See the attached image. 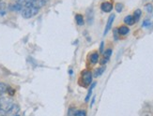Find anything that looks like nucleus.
I'll return each instance as SVG.
<instances>
[{
    "instance_id": "obj_7",
    "label": "nucleus",
    "mask_w": 153,
    "mask_h": 116,
    "mask_svg": "<svg viewBox=\"0 0 153 116\" xmlns=\"http://www.w3.org/2000/svg\"><path fill=\"white\" fill-rule=\"evenodd\" d=\"M34 1H35V0H18L17 4H19L24 9V8H26V7L31 6Z\"/></svg>"
},
{
    "instance_id": "obj_21",
    "label": "nucleus",
    "mask_w": 153,
    "mask_h": 116,
    "mask_svg": "<svg viewBox=\"0 0 153 116\" xmlns=\"http://www.w3.org/2000/svg\"><path fill=\"white\" fill-rule=\"evenodd\" d=\"M151 24V23L149 22V21H145L144 23H143V26L144 27H148V26H149Z\"/></svg>"
},
{
    "instance_id": "obj_3",
    "label": "nucleus",
    "mask_w": 153,
    "mask_h": 116,
    "mask_svg": "<svg viewBox=\"0 0 153 116\" xmlns=\"http://www.w3.org/2000/svg\"><path fill=\"white\" fill-rule=\"evenodd\" d=\"M82 80L85 85H88L92 81V74L88 70H85L82 74Z\"/></svg>"
},
{
    "instance_id": "obj_17",
    "label": "nucleus",
    "mask_w": 153,
    "mask_h": 116,
    "mask_svg": "<svg viewBox=\"0 0 153 116\" xmlns=\"http://www.w3.org/2000/svg\"><path fill=\"white\" fill-rule=\"evenodd\" d=\"M104 67H100V69H98L96 71H95V74H94V76L95 77H99V76H101V75L103 73V71H104Z\"/></svg>"
},
{
    "instance_id": "obj_8",
    "label": "nucleus",
    "mask_w": 153,
    "mask_h": 116,
    "mask_svg": "<svg viewBox=\"0 0 153 116\" xmlns=\"http://www.w3.org/2000/svg\"><path fill=\"white\" fill-rule=\"evenodd\" d=\"M111 54H112V50L111 49H108L107 51H105L103 52V59L101 61L102 65H104L106 62H107V61L109 60V58H110V56H111Z\"/></svg>"
},
{
    "instance_id": "obj_4",
    "label": "nucleus",
    "mask_w": 153,
    "mask_h": 116,
    "mask_svg": "<svg viewBox=\"0 0 153 116\" xmlns=\"http://www.w3.org/2000/svg\"><path fill=\"white\" fill-rule=\"evenodd\" d=\"M48 2V0H35L34 2H33V4L31 6H33L34 8L39 10L41 8H42V7Z\"/></svg>"
},
{
    "instance_id": "obj_15",
    "label": "nucleus",
    "mask_w": 153,
    "mask_h": 116,
    "mask_svg": "<svg viewBox=\"0 0 153 116\" xmlns=\"http://www.w3.org/2000/svg\"><path fill=\"white\" fill-rule=\"evenodd\" d=\"M141 14H142V12H141V10H136L134 11V20H135V22H137V21H138L139 18H140V16H141Z\"/></svg>"
},
{
    "instance_id": "obj_2",
    "label": "nucleus",
    "mask_w": 153,
    "mask_h": 116,
    "mask_svg": "<svg viewBox=\"0 0 153 116\" xmlns=\"http://www.w3.org/2000/svg\"><path fill=\"white\" fill-rule=\"evenodd\" d=\"M38 12H39L38 9L34 8L33 6H29V7H26V8H24L22 10V15L25 19H29L33 16H35Z\"/></svg>"
},
{
    "instance_id": "obj_6",
    "label": "nucleus",
    "mask_w": 153,
    "mask_h": 116,
    "mask_svg": "<svg viewBox=\"0 0 153 116\" xmlns=\"http://www.w3.org/2000/svg\"><path fill=\"white\" fill-rule=\"evenodd\" d=\"M101 9L104 12H110L113 10V5L110 2H103L101 6Z\"/></svg>"
},
{
    "instance_id": "obj_13",
    "label": "nucleus",
    "mask_w": 153,
    "mask_h": 116,
    "mask_svg": "<svg viewBox=\"0 0 153 116\" xmlns=\"http://www.w3.org/2000/svg\"><path fill=\"white\" fill-rule=\"evenodd\" d=\"M75 20H76V23H77L78 25H84L85 21H84V17H83V15H81V14H77V15L75 16Z\"/></svg>"
},
{
    "instance_id": "obj_11",
    "label": "nucleus",
    "mask_w": 153,
    "mask_h": 116,
    "mask_svg": "<svg viewBox=\"0 0 153 116\" xmlns=\"http://www.w3.org/2000/svg\"><path fill=\"white\" fill-rule=\"evenodd\" d=\"M117 31H118V33H119V35L125 36V35H127V34L130 32V29L128 28L127 26L123 25V26H120V27H119Z\"/></svg>"
},
{
    "instance_id": "obj_18",
    "label": "nucleus",
    "mask_w": 153,
    "mask_h": 116,
    "mask_svg": "<svg viewBox=\"0 0 153 116\" xmlns=\"http://www.w3.org/2000/svg\"><path fill=\"white\" fill-rule=\"evenodd\" d=\"M122 10H123V5H122L121 3H117V4L116 5V10H117V12H121Z\"/></svg>"
},
{
    "instance_id": "obj_1",
    "label": "nucleus",
    "mask_w": 153,
    "mask_h": 116,
    "mask_svg": "<svg viewBox=\"0 0 153 116\" xmlns=\"http://www.w3.org/2000/svg\"><path fill=\"white\" fill-rule=\"evenodd\" d=\"M12 106H13L12 99L8 98H0V111H2L5 114L8 113V112L10 110V108Z\"/></svg>"
},
{
    "instance_id": "obj_5",
    "label": "nucleus",
    "mask_w": 153,
    "mask_h": 116,
    "mask_svg": "<svg viewBox=\"0 0 153 116\" xmlns=\"http://www.w3.org/2000/svg\"><path fill=\"white\" fill-rule=\"evenodd\" d=\"M114 20H115V15L114 14H112L109 19H108V22L107 24H106V27H105V30H104V35H106L109 30L111 29V27H112V24H113V22H114Z\"/></svg>"
},
{
    "instance_id": "obj_9",
    "label": "nucleus",
    "mask_w": 153,
    "mask_h": 116,
    "mask_svg": "<svg viewBox=\"0 0 153 116\" xmlns=\"http://www.w3.org/2000/svg\"><path fill=\"white\" fill-rule=\"evenodd\" d=\"M124 23L126 24H128V25H132L134 23H135V20L134 18V16H131V15H128V16H126L125 19H124Z\"/></svg>"
},
{
    "instance_id": "obj_23",
    "label": "nucleus",
    "mask_w": 153,
    "mask_h": 116,
    "mask_svg": "<svg viewBox=\"0 0 153 116\" xmlns=\"http://www.w3.org/2000/svg\"><path fill=\"white\" fill-rule=\"evenodd\" d=\"M0 1H1V0H0Z\"/></svg>"
},
{
    "instance_id": "obj_12",
    "label": "nucleus",
    "mask_w": 153,
    "mask_h": 116,
    "mask_svg": "<svg viewBox=\"0 0 153 116\" xmlns=\"http://www.w3.org/2000/svg\"><path fill=\"white\" fill-rule=\"evenodd\" d=\"M98 61H99V53H97V52L92 53L91 56H90V62H91V64H93V65L97 64Z\"/></svg>"
},
{
    "instance_id": "obj_19",
    "label": "nucleus",
    "mask_w": 153,
    "mask_h": 116,
    "mask_svg": "<svg viewBox=\"0 0 153 116\" xmlns=\"http://www.w3.org/2000/svg\"><path fill=\"white\" fill-rule=\"evenodd\" d=\"M74 116H86V113H85V111H77L75 113H74Z\"/></svg>"
},
{
    "instance_id": "obj_20",
    "label": "nucleus",
    "mask_w": 153,
    "mask_h": 116,
    "mask_svg": "<svg viewBox=\"0 0 153 116\" xmlns=\"http://www.w3.org/2000/svg\"><path fill=\"white\" fill-rule=\"evenodd\" d=\"M146 9H147L148 12H151V11H152V10H153V7H152V5H151V4H148L147 6H146Z\"/></svg>"
},
{
    "instance_id": "obj_14",
    "label": "nucleus",
    "mask_w": 153,
    "mask_h": 116,
    "mask_svg": "<svg viewBox=\"0 0 153 116\" xmlns=\"http://www.w3.org/2000/svg\"><path fill=\"white\" fill-rule=\"evenodd\" d=\"M95 85H96V83H92L91 87L89 88V91H88V95H86V98H85V102H88V101L89 100V98H90V97H91V95H92V90H93V88H94V87H95Z\"/></svg>"
},
{
    "instance_id": "obj_10",
    "label": "nucleus",
    "mask_w": 153,
    "mask_h": 116,
    "mask_svg": "<svg viewBox=\"0 0 153 116\" xmlns=\"http://www.w3.org/2000/svg\"><path fill=\"white\" fill-rule=\"evenodd\" d=\"M18 112H19V106L16 105V104H13V106L10 108V110L8 112V113H7V114H10V115L13 116V115H16Z\"/></svg>"
},
{
    "instance_id": "obj_22",
    "label": "nucleus",
    "mask_w": 153,
    "mask_h": 116,
    "mask_svg": "<svg viewBox=\"0 0 153 116\" xmlns=\"http://www.w3.org/2000/svg\"><path fill=\"white\" fill-rule=\"evenodd\" d=\"M100 52H103V42H102V44H101V48H100Z\"/></svg>"
},
{
    "instance_id": "obj_16",
    "label": "nucleus",
    "mask_w": 153,
    "mask_h": 116,
    "mask_svg": "<svg viewBox=\"0 0 153 116\" xmlns=\"http://www.w3.org/2000/svg\"><path fill=\"white\" fill-rule=\"evenodd\" d=\"M7 89H8V86H7L5 83H0V95H1L3 93H5L7 91Z\"/></svg>"
}]
</instances>
